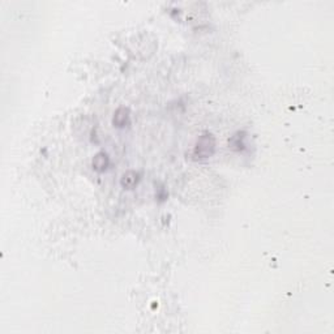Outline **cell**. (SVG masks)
Segmentation results:
<instances>
[{
  "instance_id": "cell-5",
  "label": "cell",
  "mask_w": 334,
  "mask_h": 334,
  "mask_svg": "<svg viewBox=\"0 0 334 334\" xmlns=\"http://www.w3.org/2000/svg\"><path fill=\"white\" fill-rule=\"evenodd\" d=\"M244 132H238V133H235L233 136V137L230 138V148L234 150H243L244 146H246V144H244V138H246V136H244Z\"/></svg>"
},
{
  "instance_id": "cell-4",
  "label": "cell",
  "mask_w": 334,
  "mask_h": 334,
  "mask_svg": "<svg viewBox=\"0 0 334 334\" xmlns=\"http://www.w3.org/2000/svg\"><path fill=\"white\" fill-rule=\"evenodd\" d=\"M109 166H110V157L107 156L105 152L97 153V154L93 157L91 167H93V170H94L95 172H105Z\"/></svg>"
},
{
  "instance_id": "cell-2",
  "label": "cell",
  "mask_w": 334,
  "mask_h": 334,
  "mask_svg": "<svg viewBox=\"0 0 334 334\" xmlns=\"http://www.w3.org/2000/svg\"><path fill=\"white\" fill-rule=\"evenodd\" d=\"M131 122V111L128 107H119V109L114 113V118H113V124L114 127L117 128H125Z\"/></svg>"
},
{
  "instance_id": "cell-1",
  "label": "cell",
  "mask_w": 334,
  "mask_h": 334,
  "mask_svg": "<svg viewBox=\"0 0 334 334\" xmlns=\"http://www.w3.org/2000/svg\"><path fill=\"white\" fill-rule=\"evenodd\" d=\"M217 142L215 137L209 132H205L197 138L196 144L193 146L192 158L195 161H204L214 156Z\"/></svg>"
},
{
  "instance_id": "cell-3",
  "label": "cell",
  "mask_w": 334,
  "mask_h": 334,
  "mask_svg": "<svg viewBox=\"0 0 334 334\" xmlns=\"http://www.w3.org/2000/svg\"><path fill=\"white\" fill-rule=\"evenodd\" d=\"M140 180H141V174L138 171L129 170L122 176L120 184L124 189H133L140 183Z\"/></svg>"
}]
</instances>
